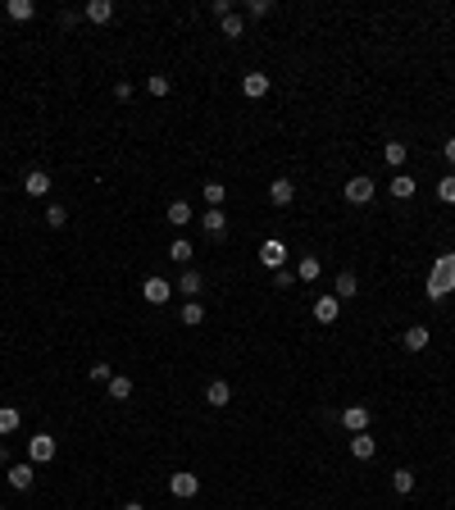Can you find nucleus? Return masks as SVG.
<instances>
[{"instance_id":"obj_1","label":"nucleus","mask_w":455,"mask_h":510,"mask_svg":"<svg viewBox=\"0 0 455 510\" xmlns=\"http://www.w3.org/2000/svg\"><path fill=\"white\" fill-rule=\"evenodd\" d=\"M447 292H455V251L437 255V264L428 274V301H447Z\"/></svg>"},{"instance_id":"obj_2","label":"nucleus","mask_w":455,"mask_h":510,"mask_svg":"<svg viewBox=\"0 0 455 510\" xmlns=\"http://www.w3.org/2000/svg\"><path fill=\"white\" fill-rule=\"evenodd\" d=\"M55 451H60V442H55L51 433H37V438L27 442V460H32V465H51Z\"/></svg>"},{"instance_id":"obj_3","label":"nucleus","mask_w":455,"mask_h":510,"mask_svg":"<svg viewBox=\"0 0 455 510\" xmlns=\"http://www.w3.org/2000/svg\"><path fill=\"white\" fill-rule=\"evenodd\" d=\"M346 200H351V205H369V200H373V178L355 173V178L346 182Z\"/></svg>"},{"instance_id":"obj_4","label":"nucleus","mask_w":455,"mask_h":510,"mask_svg":"<svg viewBox=\"0 0 455 510\" xmlns=\"http://www.w3.org/2000/svg\"><path fill=\"white\" fill-rule=\"evenodd\" d=\"M169 492H173V497H182V502H191V497L200 492V478L182 469V474H173V478H169Z\"/></svg>"},{"instance_id":"obj_5","label":"nucleus","mask_w":455,"mask_h":510,"mask_svg":"<svg viewBox=\"0 0 455 510\" xmlns=\"http://www.w3.org/2000/svg\"><path fill=\"white\" fill-rule=\"evenodd\" d=\"M259 264H264L269 274H278V269L287 264V246L283 242H264V246H259Z\"/></svg>"},{"instance_id":"obj_6","label":"nucleus","mask_w":455,"mask_h":510,"mask_svg":"<svg viewBox=\"0 0 455 510\" xmlns=\"http://www.w3.org/2000/svg\"><path fill=\"white\" fill-rule=\"evenodd\" d=\"M141 296H146L150 305H164V301H169V296H173V287L164 283V278H155V274H150L146 283H141Z\"/></svg>"},{"instance_id":"obj_7","label":"nucleus","mask_w":455,"mask_h":510,"mask_svg":"<svg viewBox=\"0 0 455 510\" xmlns=\"http://www.w3.org/2000/svg\"><path fill=\"white\" fill-rule=\"evenodd\" d=\"M342 428L369 433V410H364V406H346V410H342Z\"/></svg>"},{"instance_id":"obj_8","label":"nucleus","mask_w":455,"mask_h":510,"mask_svg":"<svg viewBox=\"0 0 455 510\" xmlns=\"http://www.w3.org/2000/svg\"><path fill=\"white\" fill-rule=\"evenodd\" d=\"M292 196H296V182L292 178H274V182H269V200H274V205H292Z\"/></svg>"},{"instance_id":"obj_9","label":"nucleus","mask_w":455,"mask_h":510,"mask_svg":"<svg viewBox=\"0 0 455 510\" xmlns=\"http://www.w3.org/2000/svg\"><path fill=\"white\" fill-rule=\"evenodd\" d=\"M32 478H37L32 460H23V465H9V487H18V492H27V487H32Z\"/></svg>"},{"instance_id":"obj_10","label":"nucleus","mask_w":455,"mask_h":510,"mask_svg":"<svg viewBox=\"0 0 455 510\" xmlns=\"http://www.w3.org/2000/svg\"><path fill=\"white\" fill-rule=\"evenodd\" d=\"M337 314H342V301H337V296H319L314 301V319L319 324H337Z\"/></svg>"},{"instance_id":"obj_11","label":"nucleus","mask_w":455,"mask_h":510,"mask_svg":"<svg viewBox=\"0 0 455 510\" xmlns=\"http://www.w3.org/2000/svg\"><path fill=\"white\" fill-rule=\"evenodd\" d=\"M205 401H210L214 410H224L228 401H232V388H228V378H214V383H210V388H205Z\"/></svg>"},{"instance_id":"obj_12","label":"nucleus","mask_w":455,"mask_h":510,"mask_svg":"<svg viewBox=\"0 0 455 510\" xmlns=\"http://www.w3.org/2000/svg\"><path fill=\"white\" fill-rule=\"evenodd\" d=\"M23 191H27V196H46V191H51V173H46V169H32L23 178Z\"/></svg>"},{"instance_id":"obj_13","label":"nucleus","mask_w":455,"mask_h":510,"mask_svg":"<svg viewBox=\"0 0 455 510\" xmlns=\"http://www.w3.org/2000/svg\"><path fill=\"white\" fill-rule=\"evenodd\" d=\"M351 456L355 460H373V456H378V442H373L369 433H355V438H351Z\"/></svg>"},{"instance_id":"obj_14","label":"nucleus","mask_w":455,"mask_h":510,"mask_svg":"<svg viewBox=\"0 0 455 510\" xmlns=\"http://www.w3.org/2000/svg\"><path fill=\"white\" fill-rule=\"evenodd\" d=\"M200 228H205L210 237H224L228 233V215L224 210H205V215H200Z\"/></svg>"},{"instance_id":"obj_15","label":"nucleus","mask_w":455,"mask_h":510,"mask_svg":"<svg viewBox=\"0 0 455 510\" xmlns=\"http://www.w3.org/2000/svg\"><path fill=\"white\" fill-rule=\"evenodd\" d=\"M241 91H246L250 101H259V96H269V73H246V78H241Z\"/></svg>"},{"instance_id":"obj_16","label":"nucleus","mask_w":455,"mask_h":510,"mask_svg":"<svg viewBox=\"0 0 455 510\" xmlns=\"http://www.w3.org/2000/svg\"><path fill=\"white\" fill-rule=\"evenodd\" d=\"M355 292H360V278H355L351 274V269H346V274H337V301H346V296H355Z\"/></svg>"},{"instance_id":"obj_17","label":"nucleus","mask_w":455,"mask_h":510,"mask_svg":"<svg viewBox=\"0 0 455 510\" xmlns=\"http://www.w3.org/2000/svg\"><path fill=\"white\" fill-rule=\"evenodd\" d=\"M414 187H419V182H414L410 173H396V178H392V196H396V200H410Z\"/></svg>"},{"instance_id":"obj_18","label":"nucleus","mask_w":455,"mask_h":510,"mask_svg":"<svg viewBox=\"0 0 455 510\" xmlns=\"http://www.w3.org/2000/svg\"><path fill=\"white\" fill-rule=\"evenodd\" d=\"M18 424H23V415H18L14 406H0V438H9V433H18Z\"/></svg>"},{"instance_id":"obj_19","label":"nucleus","mask_w":455,"mask_h":510,"mask_svg":"<svg viewBox=\"0 0 455 510\" xmlns=\"http://www.w3.org/2000/svg\"><path fill=\"white\" fill-rule=\"evenodd\" d=\"M319 274H323V264H319V255H301V269H296V278H301V283H314Z\"/></svg>"},{"instance_id":"obj_20","label":"nucleus","mask_w":455,"mask_h":510,"mask_svg":"<svg viewBox=\"0 0 455 510\" xmlns=\"http://www.w3.org/2000/svg\"><path fill=\"white\" fill-rule=\"evenodd\" d=\"M86 18H91V23H110L114 5H110V0H91V5H86Z\"/></svg>"},{"instance_id":"obj_21","label":"nucleus","mask_w":455,"mask_h":510,"mask_svg":"<svg viewBox=\"0 0 455 510\" xmlns=\"http://www.w3.org/2000/svg\"><path fill=\"white\" fill-rule=\"evenodd\" d=\"M182 324H187V329H200V324H205V305L187 301V305H182Z\"/></svg>"},{"instance_id":"obj_22","label":"nucleus","mask_w":455,"mask_h":510,"mask_svg":"<svg viewBox=\"0 0 455 510\" xmlns=\"http://www.w3.org/2000/svg\"><path fill=\"white\" fill-rule=\"evenodd\" d=\"M178 292L187 296V301H196V292H200V274H196V269H187V274L178 278Z\"/></svg>"},{"instance_id":"obj_23","label":"nucleus","mask_w":455,"mask_h":510,"mask_svg":"<svg viewBox=\"0 0 455 510\" xmlns=\"http://www.w3.org/2000/svg\"><path fill=\"white\" fill-rule=\"evenodd\" d=\"M169 224L173 228H187L191 224V205H187V200H173V205H169Z\"/></svg>"},{"instance_id":"obj_24","label":"nucleus","mask_w":455,"mask_h":510,"mask_svg":"<svg viewBox=\"0 0 455 510\" xmlns=\"http://www.w3.org/2000/svg\"><path fill=\"white\" fill-rule=\"evenodd\" d=\"M110 397L114 401H128L132 397V378H128V374H114V378H110Z\"/></svg>"},{"instance_id":"obj_25","label":"nucleus","mask_w":455,"mask_h":510,"mask_svg":"<svg viewBox=\"0 0 455 510\" xmlns=\"http://www.w3.org/2000/svg\"><path fill=\"white\" fill-rule=\"evenodd\" d=\"M9 18H18V23H27V18H32L37 14V5H32V0H9Z\"/></svg>"},{"instance_id":"obj_26","label":"nucleus","mask_w":455,"mask_h":510,"mask_svg":"<svg viewBox=\"0 0 455 510\" xmlns=\"http://www.w3.org/2000/svg\"><path fill=\"white\" fill-rule=\"evenodd\" d=\"M205 200H210V210H224L228 187H224V182H205Z\"/></svg>"},{"instance_id":"obj_27","label":"nucleus","mask_w":455,"mask_h":510,"mask_svg":"<svg viewBox=\"0 0 455 510\" xmlns=\"http://www.w3.org/2000/svg\"><path fill=\"white\" fill-rule=\"evenodd\" d=\"M405 351H423V346H428V329H405Z\"/></svg>"},{"instance_id":"obj_28","label":"nucleus","mask_w":455,"mask_h":510,"mask_svg":"<svg viewBox=\"0 0 455 510\" xmlns=\"http://www.w3.org/2000/svg\"><path fill=\"white\" fill-rule=\"evenodd\" d=\"M392 487H396V492H414V469H396V474H392Z\"/></svg>"},{"instance_id":"obj_29","label":"nucleus","mask_w":455,"mask_h":510,"mask_svg":"<svg viewBox=\"0 0 455 510\" xmlns=\"http://www.w3.org/2000/svg\"><path fill=\"white\" fill-rule=\"evenodd\" d=\"M437 200L442 205H455V173H447V178L437 182Z\"/></svg>"},{"instance_id":"obj_30","label":"nucleus","mask_w":455,"mask_h":510,"mask_svg":"<svg viewBox=\"0 0 455 510\" xmlns=\"http://www.w3.org/2000/svg\"><path fill=\"white\" fill-rule=\"evenodd\" d=\"M383 155H387V165H396V169H401V165H405V141H387V146H383Z\"/></svg>"},{"instance_id":"obj_31","label":"nucleus","mask_w":455,"mask_h":510,"mask_svg":"<svg viewBox=\"0 0 455 510\" xmlns=\"http://www.w3.org/2000/svg\"><path fill=\"white\" fill-rule=\"evenodd\" d=\"M169 87H173V82L164 78V73H150V78H146V91H150V96H169Z\"/></svg>"},{"instance_id":"obj_32","label":"nucleus","mask_w":455,"mask_h":510,"mask_svg":"<svg viewBox=\"0 0 455 510\" xmlns=\"http://www.w3.org/2000/svg\"><path fill=\"white\" fill-rule=\"evenodd\" d=\"M64 224H69V210H64V205H51V210H46V228H64Z\"/></svg>"},{"instance_id":"obj_33","label":"nucleus","mask_w":455,"mask_h":510,"mask_svg":"<svg viewBox=\"0 0 455 510\" xmlns=\"http://www.w3.org/2000/svg\"><path fill=\"white\" fill-rule=\"evenodd\" d=\"M219 23H224V37H228V42H237V37H241V14H228V18H219Z\"/></svg>"},{"instance_id":"obj_34","label":"nucleus","mask_w":455,"mask_h":510,"mask_svg":"<svg viewBox=\"0 0 455 510\" xmlns=\"http://www.w3.org/2000/svg\"><path fill=\"white\" fill-rule=\"evenodd\" d=\"M169 260H178V264H187V260H191V246H187V242L178 237V242L169 246Z\"/></svg>"},{"instance_id":"obj_35","label":"nucleus","mask_w":455,"mask_h":510,"mask_svg":"<svg viewBox=\"0 0 455 510\" xmlns=\"http://www.w3.org/2000/svg\"><path fill=\"white\" fill-rule=\"evenodd\" d=\"M246 14H250V18H264V14H274V0H250V5H246Z\"/></svg>"},{"instance_id":"obj_36","label":"nucleus","mask_w":455,"mask_h":510,"mask_svg":"<svg viewBox=\"0 0 455 510\" xmlns=\"http://www.w3.org/2000/svg\"><path fill=\"white\" fill-rule=\"evenodd\" d=\"M292 283H296V274H292V269H278V274H274V287H278V292H287Z\"/></svg>"},{"instance_id":"obj_37","label":"nucleus","mask_w":455,"mask_h":510,"mask_svg":"<svg viewBox=\"0 0 455 510\" xmlns=\"http://www.w3.org/2000/svg\"><path fill=\"white\" fill-rule=\"evenodd\" d=\"M91 378H96V383H110V378H114L110 364H91Z\"/></svg>"},{"instance_id":"obj_38","label":"nucleus","mask_w":455,"mask_h":510,"mask_svg":"<svg viewBox=\"0 0 455 510\" xmlns=\"http://www.w3.org/2000/svg\"><path fill=\"white\" fill-rule=\"evenodd\" d=\"M114 96H119V101H132V82H114Z\"/></svg>"},{"instance_id":"obj_39","label":"nucleus","mask_w":455,"mask_h":510,"mask_svg":"<svg viewBox=\"0 0 455 510\" xmlns=\"http://www.w3.org/2000/svg\"><path fill=\"white\" fill-rule=\"evenodd\" d=\"M210 9H214L219 18H228V14H232V0H214V5H210Z\"/></svg>"},{"instance_id":"obj_40","label":"nucleus","mask_w":455,"mask_h":510,"mask_svg":"<svg viewBox=\"0 0 455 510\" xmlns=\"http://www.w3.org/2000/svg\"><path fill=\"white\" fill-rule=\"evenodd\" d=\"M442 151H447V165H455V137H447V146H442Z\"/></svg>"},{"instance_id":"obj_41","label":"nucleus","mask_w":455,"mask_h":510,"mask_svg":"<svg viewBox=\"0 0 455 510\" xmlns=\"http://www.w3.org/2000/svg\"><path fill=\"white\" fill-rule=\"evenodd\" d=\"M123 510H146V506H141V502H128V506H123Z\"/></svg>"},{"instance_id":"obj_42","label":"nucleus","mask_w":455,"mask_h":510,"mask_svg":"<svg viewBox=\"0 0 455 510\" xmlns=\"http://www.w3.org/2000/svg\"><path fill=\"white\" fill-rule=\"evenodd\" d=\"M0 510H5V506H0Z\"/></svg>"}]
</instances>
